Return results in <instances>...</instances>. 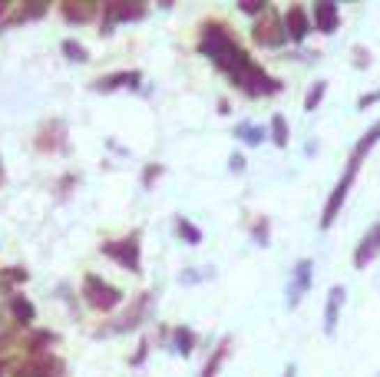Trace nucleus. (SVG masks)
I'll list each match as a JSON object with an SVG mask.
<instances>
[{
  "instance_id": "obj_18",
  "label": "nucleus",
  "mask_w": 380,
  "mask_h": 377,
  "mask_svg": "<svg viewBox=\"0 0 380 377\" xmlns=\"http://www.w3.org/2000/svg\"><path fill=\"white\" fill-rule=\"evenodd\" d=\"M235 133H238V139H241V142H248V146H258V142L265 139V129H261V126H254V123H241Z\"/></svg>"
},
{
  "instance_id": "obj_29",
  "label": "nucleus",
  "mask_w": 380,
  "mask_h": 377,
  "mask_svg": "<svg viewBox=\"0 0 380 377\" xmlns=\"http://www.w3.org/2000/svg\"><path fill=\"white\" fill-rule=\"evenodd\" d=\"M281 377H294V367L288 364V367H284V374H281Z\"/></svg>"
},
{
  "instance_id": "obj_15",
  "label": "nucleus",
  "mask_w": 380,
  "mask_h": 377,
  "mask_svg": "<svg viewBox=\"0 0 380 377\" xmlns=\"http://www.w3.org/2000/svg\"><path fill=\"white\" fill-rule=\"evenodd\" d=\"M228 351H231V341H222V344H218L215 348V354H212V357H208V364H205V371L199 377H215L218 374V367H222V361H225L228 357Z\"/></svg>"
},
{
  "instance_id": "obj_17",
  "label": "nucleus",
  "mask_w": 380,
  "mask_h": 377,
  "mask_svg": "<svg viewBox=\"0 0 380 377\" xmlns=\"http://www.w3.org/2000/svg\"><path fill=\"white\" fill-rule=\"evenodd\" d=\"M176 232H178V235H182L185 242H189V245H199V242H202V228H195L189 219H182V215L176 219Z\"/></svg>"
},
{
  "instance_id": "obj_12",
  "label": "nucleus",
  "mask_w": 380,
  "mask_h": 377,
  "mask_svg": "<svg viewBox=\"0 0 380 377\" xmlns=\"http://www.w3.org/2000/svg\"><path fill=\"white\" fill-rule=\"evenodd\" d=\"M284 27H288V37L291 40H304V34H307V13H304V7H288V13H284Z\"/></svg>"
},
{
  "instance_id": "obj_13",
  "label": "nucleus",
  "mask_w": 380,
  "mask_h": 377,
  "mask_svg": "<svg viewBox=\"0 0 380 377\" xmlns=\"http://www.w3.org/2000/svg\"><path fill=\"white\" fill-rule=\"evenodd\" d=\"M146 308H149V295H139L136 302H132V308L126 311V318L123 321H116L113 331H129V327H136L142 321V314H146Z\"/></svg>"
},
{
  "instance_id": "obj_9",
  "label": "nucleus",
  "mask_w": 380,
  "mask_h": 377,
  "mask_svg": "<svg viewBox=\"0 0 380 377\" xmlns=\"http://www.w3.org/2000/svg\"><path fill=\"white\" fill-rule=\"evenodd\" d=\"M254 40L258 43H265V47H278L281 40H284V30H281V17H268L261 24H254Z\"/></svg>"
},
{
  "instance_id": "obj_8",
  "label": "nucleus",
  "mask_w": 380,
  "mask_h": 377,
  "mask_svg": "<svg viewBox=\"0 0 380 377\" xmlns=\"http://www.w3.org/2000/svg\"><path fill=\"white\" fill-rule=\"evenodd\" d=\"M344 298H347V288H330L328 295V304H324V334H334L337 327V318H341V308H344Z\"/></svg>"
},
{
  "instance_id": "obj_30",
  "label": "nucleus",
  "mask_w": 380,
  "mask_h": 377,
  "mask_svg": "<svg viewBox=\"0 0 380 377\" xmlns=\"http://www.w3.org/2000/svg\"><path fill=\"white\" fill-rule=\"evenodd\" d=\"M377 100H380V89H377Z\"/></svg>"
},
{
  "instance_id": "obj_20",
  "label": "nucleus",
  "mask_w": 380,
  "mask_h": 377,
  "mask_svg": "<svg viewBox=\"0 0 380 377\" xmlns=\"http://www.w3.org/2000/svg\"><path fill=\"white\" fill-rule=\"evenodd\" d=\"M271 139L278 146H288V123H284V116H271Z\"/></svg>"
},
{
  "instance_id": "obj_5",
  "label": "nucleus",
  "mask_w": 380,
  "mask_h": 377,
  "mask_svg": "<svg viewBox=\"0 0 380 377\" xmlns=\"http://www.w3.org/2000/svg\"><path fill=\"white\" fill-rule=\"evenodd\" d=\"M311 278H314V262L311 258H301L294 265V275H291V285H288V308H298L301 298L307 295L311 288Z\"/></svg>"
},
{
  "instance_id": "obj_7",
  "label": "nucleus",
  "mask_w": 380,
  "mask_h": 377,
  "mask_svg": "<svg viewBox=\"0 0 380 377\" xmlns=\"http://www.w3.org/2000/svg\"><path fill=\"white\" fill-rule=\"evenodd\" d=\"M337 20H341V7H337V3H330V0L314 3V27L321 34H334V30H337Z\"/></svg>"
},
{
  "instance_id": "obj_1",
  "label": "nucleus",
  "mask_w": 380,
  "mask_h": 377,
  "mask_svg": "<svg viewBox=\"0 0 380 377\" xmlns=\"http://www.w3.org/2000/svg\"><path fill=\"white\" fill-rule=\"evenodd\" d=\"M202 53L212 57L218 70L228 73V80L238 89H245L248 96H268V93H278L281 89L278 80H271L248 53L241 50L222 24H208L202 30Z\"/></svg>"
},
{
  "instance_id": "obj_2",
  "label": "nucleus",
  "mask_w": 380,
  "mask_h": 377,
  "mask_svg": "<svg viewBox=\"0 0 380 377\" xmlns=\"http://www.w3.org/2000/svg\"><path fill=\"white\" fill-rule=\"evenodd\" d=\"M377 139H380V123H374L367 133H364V139H360V142L354 146V152H351V159H347V169H344L341 182H337V186H334V192H330L328 205H324V215H321V228H330L334 215L341 212L344 199H347V192H351V186H354L357 169H360V163H364V156H367V152L377 146Z\"/></svg>"
},
{
  "instance_id": "obj_10",
  "label": "nucleus",
  "mask_w": 380,
  "mask_h": 377,
  "mask_svg": "<svg viewBox=\"0 0 380 377\" xmlns=\"http://www.w3.org/2000/svg\"><path fill=\"white\" fill-rule=\"evenodd\" d=\"M139 3H126V7H106V20H102V34H109L116 24H126V20H139L142 17Z\"/></svg>"
},
{
  "instance_id": "obj_25",
  "label": "nucleus",
  "mask_w": 380,
  "mask_h": 377,
  "mask_svg": "<svg viewBox=\"0 0 380 377\" xmlns=\"http://www.w3.org/2000/svg\"><path fill=\"white\" fill-rule=\"evenodd\" d=\"M26 272H20V268H10V272H3V281H24Z\"/></svg>"
},
{
  "instance_id": "obj_14",
  "label": "nucleus",
  "mask_w": 380,
  "mask_h": 377,
  "mask_svg": "<svg viewBox=\"0 0 380 377\" xmlns=\"http://www.w3.org/2000/svg\"><path fill=\"white\" fill-rule=\"evenodd\" d=\"M10 311H13V318H17V325H30V321L37 318L33 304L26 302L24 295H13V298H10Z\"/></svg>"
},
{
  "instance_id": "obj_22",
  "label": "nucleus",
  "mask_w": 380,
  "mask_h": 377,
  "mask_svg": "<svg viewBox=\"0 0 380 377\" xmlns=\"http://www.w3.org/2000/svg\"><path fill=\"white\" fill-rule=\"evenodd\" d=\"M63 53L70 57L73 63H86V50L76 43V40H63Z\"/></svg>"
},
{
  "instance_id": "obj_21",
  "label": "nucleus",
  "mask_w": 380,
  "mask_h": 377,
  "mask_svg": "<svg viewBox=\"0 0 380 377\" xmlns=\"http://www.w3.org/2000/svg\"><path fill=\"white\" fill-rule=\"evenodd\" d=\"M324 93H328V83H324V80H317L314 87H311V93L304 96V110H317V103H321Z\"/></svg>"
},
{
  "instance_id": "obj_6",
  "label": "nucleus",
  "mask_w": 380,
  "mask_h": 377,
  "mask_svg": "<svg viewBox=\"0 0 380 377\" xmlns=\"http://www.w3.org/2000/svg\"><path fill=\"white\" fill-rule=\"evenodd\" d=\"M377 255H380V222L367 228V235H364L360 245L354 249V268H367Z\"/></svg>"
},
{
  "instance_id": "obj_16",
  "label": "nucleus",
  "mask_w": 380,
  "mask_h": 377,
  "mask_svg": "<svg viewBox=\"0 0 380 377\" xmlns=\"http://www.w3.org/2000/svg\"><path fill=\"white\" fill-rule=\"evenodd\" d=\"M172 348H176L178 354H192V348H195V334H192L189 327H176V331H172Z\"/></svg>"
},
{
  "instance_id": "obj_23",
  "label": "nucleus",
  "mask_w": 380,
  "mask_h": 377,
  "mask_svg": "<svg viewBox=\"0 0 380 377\" xmlns=\"http://www.w3.org/2000/svg\"><path fill=\"white\" fill-rule=\"evenodd\" d=\"M162 176V165H149V169H146V172H142V182H146V188L152 186V182H155V179Z\"/></svg>"
},
{
  "instance_id": "obj_27",
  "label": "nucleus",
  "mask_w": 380,
  "mask_h": 377,
  "mask_svg": "<svg viewBox=\"0 0 380 377\" xmlns=\"http://www.w3.org/2000/svg\"><path fill=\"white\" fill-rule=\"evenodd\" d=\"M241 10L245 13H261L265 10V3H261V0H254V3H241Z\"/></svg>"
},
{
  "instance_id": "obj_26",
  "label": "nucleus",
  "mask_w": 380,
  "mask_h": 377,
  "mask_svg": "<svg viewBox=\"0 0 380 377\" xmlns=\"http://www.w3.org/2000/svg\"><path fill=\"white\" fill-rule=\"evenodd\" d=\"M208 272H182V285H189V281H199V278H205Z\"/></svg>"
},
{
  "instance_id": "obj_24",
  "label": "nucleus",
  "mask_w": 380,
  "mask_h": 377,
  "mask_svg": "<svg viewBox=\"0 0 380 377\" xmlns=\"http://www.w3.org/2000/svg\"><path fill=\"white\" fill-rule=\"evenodd\" d=\"M252 235H258V239H254L258 245H268V222H265V219L258 222V232H252Z\"/></svg>"
},
{
  "instance_id": "obj_4",
  "label": "nucleus",
  "mask_w": 380,
  "mask_h": 377,
  "mask_svg": "<svg viewBox=\"0 0 380 377\" xmlns=\"http://www.w3.org/2000/svg\"><path fill=\"white\" fill-rule=\"evenodd\" d=\"M102 255L116 258L119 265H126L129 272H139V235H129V239H119V242H106L102 245Z\"/></svg>"
},
{
  "instance_id": "obj_11",
  "label": "nucleus",
  "mask_w": 380,
  "mask_h": 377,
  "mask_svg": "<svg viewBox=\"0 0 380 377\" xmlns=\"http://www.w3.org/2000/svg\"><path fill=\"white\" fill-rule=\"evenodd\" d=\"M119 87H139V73L136 70H126V73H109L96 80L93 89H100V93H109V89H119Z\"/></svg>"
},
{
  "instance_id": "obj_28",
  "label": "nucleus",
  "mask_w": 380,
  "mask_h": 377,
  "mask_svg": "<svg viewBox=\"0 0 380 377\" xmlns=\"http://www.w3.org/2000/svg\"><path fill=\"white\" fill-rule=\"evenodd\" d=\"M241 169H245V156L235 152V156H231V172H241Z\"/></svg>"
},
{
  "instance_id": "obj_3",
  "label": "nucleus",
  "mask_w": 380,
  "mask_h": 377,
  "mask_svg": "<svg viewBox=\"0 0 380 377\" xmlns=\"http://www.w3.org/2000/svg\"><path fill=\"white\" fill-rule=\"evenodd\" d=\"M83 298H86V304L96 308V311H113L116 304L123 302V291L113 288V285H106L100 275H86L83 278Z\"/></svg>"
},
{
  "instance_id": "obj_19",
  "label": "nucleus",
  "mask_w": 380,
  "mask_h": 377,
  "mask_svg": "<svg viewBox=\"0 0 380 377\" xmlns=\"http://www.w3.org/2000/svg\"><path fill=\"white\" fill-rule=\"evenodd\" d=\"M60 13H63L66 20H89V17H96V7H76V3H63L60 7Z\"/></svg>"
}]
</instances>
